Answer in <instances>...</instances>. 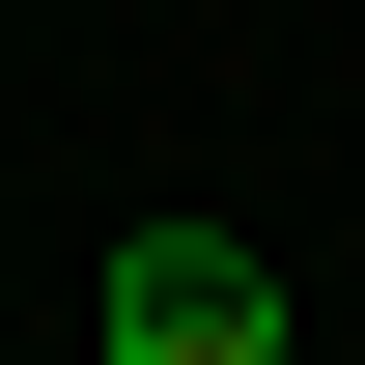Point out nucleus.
<instances>
[{
    "label": "nucleus",
    "instance_id": "1",
    "mask_svg": "<svg viewBox=\"0 0 365 365\" xmlns=\"http://www.w3.org/2000/svg\"><path fill=\"white\" fill-rule=\"evenodd\" d=\"M85 337H113V365H281V281H253L225 225H140V253L85 281Z\"/></svg>",
    "mask_w": 365,
    "mask_h": 365
}]
</instances>
